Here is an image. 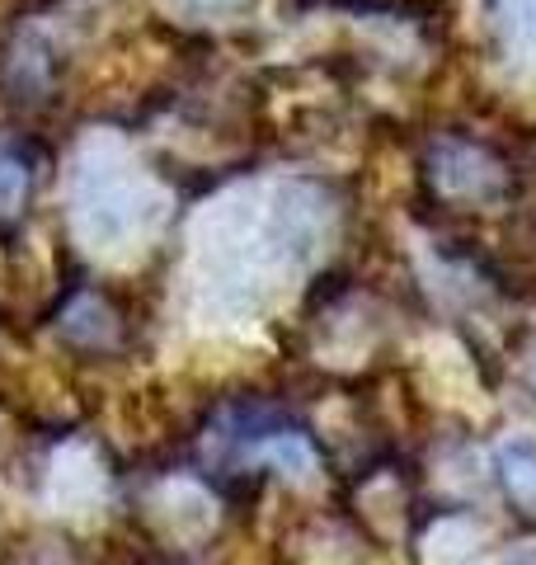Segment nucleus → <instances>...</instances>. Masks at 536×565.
<instances>
[{"mask_svg": "<svg viewBox=\"0 0 536 565\" xmlns=\"http://www.w3.org/2000/svg\"><path fill=\"white\" fill-rule=\"evenodd\" d=\"M199 6H212V10H222V6H236V0H199Z\"/></svg>", "mask_w": 536, "mask_h": 565, "instance_id": "obj_7", "label": "nucleus"}, {"mask_svg": "<svg viewBox=\"0 0 536 565\" xmlns=\"http://www.w3.org/2000/svg\"><path fill=\"white\" fill-rule=\"evenodd\" d=\"M151 217V193L141 184V174L132 166L114 161V156H95L85 161L76 180V222L89 241L118 245L137 236Z\"/></svg>", "mask_w": 536, "mask_h": 565, "instance_id": "obj_1", "label": "nucleus"}, {"mask_svg": "<svg viewBox=\"0 0 536 565\" xmlns=\"http://www.w3.org/2000/svg\"><path fill=\"white\" fill-rule=\"evenodd\" d=\"M29 199V166H24V156H14V151H0V212H20Z\"/></svg>", "mask_w": 536, "mask_h": 565, "instance_id": "obj_6", "label": "nucleus"}, {"mask_svg": "<svg viewBox=\"0 0 536 565\" xmlns=\"http://www.w3.org/2000/svg\"><path fill=\"white\" fill-rule=\"evenodd\" d=\"M494 471L504 481V494L517 514L536 519V444L532 438H508L494 452Z\"/></svg>", "mask_w": 536, "mask_h": 565, "instance_id": "obj_3", "label": "nucleus"}, {"mask_svg": "<svg viewBox=\"0 0 536 565\" xmlns=\"http://www.w3.org/2000/svg\"><path fill=\"white\" fill-rule=\"evenodd\" d=\"M532 382H536V359H532Z\"/></svg>", "mask_w": 536, "mask_h": 565, "instance_id": "obj_8", "label": "nucleus"}, {"mask_svg": "<svg viewBox=\"0 0 536 565\" xmlns=\"http://www.w3.org/2000/svg\"><path fill=\"white\" fill-rule=\"evenodd\" d=\"M264 457L278 471H288V476H311L315 471V452H311V444L301 434H274L264 444Z\"/></svg>", "mask_w": 536, "mask_h": 565, "instance_id": "obj_5", "label": "nucleus"}, {"mask_svg": "<svg viewBox=\"0 0 536 565\" xmlns=\"http://www.w3.org/2000/svg\"><path fill=\"white\" fill-rule=\"evenodd\" d=\"M499 14H504L508 57L517 66H536V0H499Z\"/></svg>", "mask_w": 536, "mask_h": 565, "instance_id": "obj_4", "label": "nucleus"}, {"mask_svg": "<svg viewBox=\"0 0 536 565\" xmlns=\"http://www.w3.org/2000/svg\"><path fill=\"white\" fill-rule=\"evenodd\" d=\"M433 174H438V189L442 193H457V199H485V193L494 189V166L485 151L475 147H461V141H447V147L433 156Z\"/></svg>", "mask_w": 536, "mask_h": 565, "instance_id": "obj_2", "label": "nucleus"}]
</instances>
